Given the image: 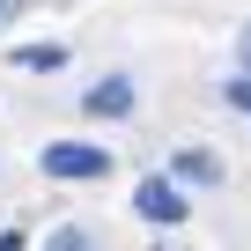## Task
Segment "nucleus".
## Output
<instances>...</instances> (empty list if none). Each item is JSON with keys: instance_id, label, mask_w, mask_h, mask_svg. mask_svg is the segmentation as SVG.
Segmentation results:
<instances>
[{"instance_id": "nucleus-1", "label": "nucleus", "mask_w": 251, "mask_h": 251, "mask_svg": "<svg viewBox=\"0 0 251 251\" xmlns=\"http://www.w3.org/2000/svg\"><path fill=\"white\" fill-rule=\"evenodd\" d=\"M37 170L59 177V185H103L111 177V148H96V141H45Z\"/></svg>"}, {"instance_id": "nucleus-2", "label": "nucleus", "mask_w": 251, "mask_h": 251, "mask_svg": "<svg viewBox=\"0 0 251 251\" xmlns=\"http://www.w3.org/2000/svg\"><path fill=\"white\" fill-rule=\"evenodd\" d=\"M133 214L148 222V229H177V222H192V192L163 170V177H141L133 185Z\"/></svg>"}, {"instance_id": "nucleus-3", "label": "nucleus", "mask_w": 251, "mask_h": 251, "mask_svg": "<svg viewBox=\"0 0 251 251\" xmlns=\"http://www.w3.org/2000/svg\"><path fill=\"white\" fill-rule=\"evenodd\" d=\"M81 111H89V118H133V81H126V74H103V81L81 96Z\"/></svg>"}, {"instance_id": "nucleus-4", "label": "nucleus", "mask_w": 251, "mask_h": 251, "mask_svg": "<svg viewBox=\"0 0 251 251\" xmlns=\"http://www.w3.org/2000/svg\"><path fill=\"white\" fill-rule=\"evenodd\" d=\"M170 177H177L185 192H192V185H222V155H214V148H177V155H170Z\"/></svg>"}, {"instance_id": "nucleus-5", "label": "nucleus", "mask_w": 251, "mask_h": 251, "mask_svg": "<svg viewBox=\"0 0 251 251\" xmlns=\"http://www.w3.org/2000/svg\"><path fill=\"white\" fill-rule=\"evenodd\" d=\"M15 67H30V74H52V67H67V45H23V52H15Z\"/></svg>"}, {"instance_id": "nucleus-6", "label": "nucleus", "mask_w": 251, "mask_h": 251, "mask_svg": "<svg viewBox=\"0 0 251 251\" xmlns=\"http://www.w3.org/2000/svg\"><path fill=\"white\" fill-rule=\"evenodd\" d=\"M222 103H229V111L251 126V74H229V81H222Z\"/></svg>"}, {"instance_id": "nucleus-7", "label": "nucleus", "mask_w": 251, "mask_h": 251, "mask_svg": "<svg viewBox=\"0 0 251 251\" xmlns=\"http://www.w3.org/2000/svg\"><path fill=\"white\" fill-rule=\"evenodd\" d=\"M45 251H96V244H89V229H74V222H67V229H52V236H45Z\"/></svg>"}, {"instance_id": "nucleus-8", "label": "nucleus", "mask_w": 251, "mask_h": 251, "mask_svg": "<svg viewBox=\"0 0 251 251\" xmlns=\"http://www.w3.org/2000/svg\"><path fill=\"white\" fill-rule=\"evenodd\" d=\"M236 67H244V74H251V23H244V30H236Z\"/></svg>"}, {"instance_id": "nucleus-9", "label": "nucleus", "mask_w": 251, "mask_h": 251, "mask_svg": "<svg viewBox=\"0 0 251 251\" xmlns=\"http://www.w3.org/2000/svg\"><path fill=\"white\" fill-rule=\"evenodd\" d=\"M0 251H30V236L23 229H0Z\"/></svg>"}, {"instance_id": "nucleus-10", "label": "nucleus", "mask_w": 251, "mask_h": 251, "mask_svg": "<svg viewBox=\"0 0 251 251\" xmlns=\"http://www.w3.org/2000/svg\"><path fill=\"white\" fill-rule=\"evenodd\" d=\"M15 8H23V0H0V30H8V23H15Z\"/></svg>"}, {"instance_id": "nucleus-11", "label": "nucleus", "mask_w": 251, "mask_h": 251, "mask_svg": "<svg viewBox=\"0 0 251 251\" xmlns=\"http://www.w3.org/2000/svg\"><path fill=\"white\" fill-rule=\"evenodd\" d=\"M155 251H170V244H155Z\"/></svg>"}]
</instances>
